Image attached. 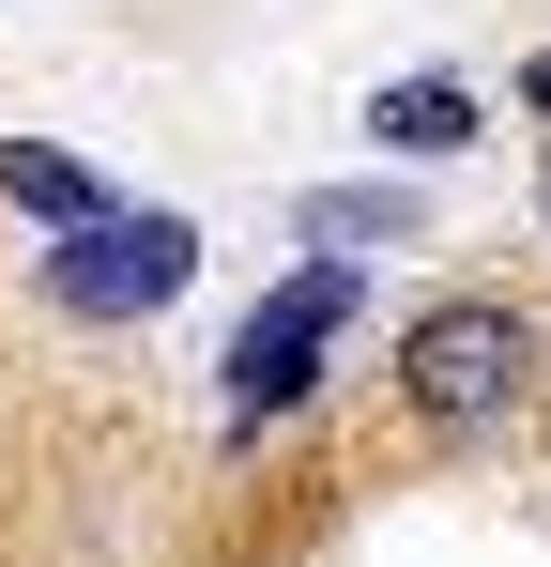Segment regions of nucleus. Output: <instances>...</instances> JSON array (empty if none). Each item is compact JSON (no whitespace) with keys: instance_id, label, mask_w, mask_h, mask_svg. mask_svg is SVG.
Masks as SVG:
<instances>
[{"instance_id":"nucleus-6","label":"nucleus","mask_w":551,"mask_h":567,"mask_svg":"<svg viewBox=\"0 0 551 567\" xmlns=\"http://www.w3.org/2000/svg\"><path fill=\"white\" fill-rule=\"evenodd\" d=\"M306 230H322V246H398V230H414V199H383V185H322V199H306Z\"/></svg>"},{"instance_id":"nucleus-1","label":"nucleus","mask_w":551,"mask_h":567,"mask_svg":"<svg viewBox=\"0 0 551 567\" xmlns=\"http://www.w3.org/2000/svg\"><path fill=\"white\" fill-rule=\"evenodd\" d=\"M521 383H537V322L490 307V291H445V307L398 322V399H414L429 430H490Z\"/></svg>"},{"instance_id":"nucleus-7","label":"nucleus","mask_w":551,"mask_h":567,"mask_svg":"<svg viewBox=\"0 0 551 567\" xmlns=\"http://www.w3.org/2000/svg\"><path fill=\"white\" fill-rule=\"evenodd\" d=\"M521 93H537V107H551V62H521Z\"/></svg>"},{"instance_id":"nucleus-3","label":"nucleus","mask_w":551,"mask_h":567,"mask_svg":"<svg viewBox=\"0 0 551 567\" xmlns=\"http://www.w3.org/2000/svg\"><path fill=\"white\" fill-rule=\"evenodd\" d=\"M184 277H199V230H184V215H154V199H138V215L107 199V215H77V230L46 246V291H62L77 322H154Z\"/></svg>"},{"instance_id":"nucleus-2","label":"nucleus","mask_w":551,"mask_h":567,"mask_svg":"<svg viewBox=\"0 0 551 567\" xmlns=\"http://www.w3.org/2000/svg\"><path fill=\"white\" fill-rule=\"evenodd\" d=\"M337 322H353V261H306V277H276L246 322H230V430H261V414H291L306 383H322V353H337Z\"/></svg>"},{"instance_id":"nucleus-5","label":"nucleus","mask_w":551,"mask_h":567,"mask_svg":"<svg viewBox=\"0 0 551 567\" xmlns=\"http://www.w3.org/2000/svg\"><path fill=\"white\" fill-rule=\"evenodd\" d=\"M0 199H31L46 230H77V215H107V185H92L77 154H46V138H0Z\"/></svg>"},{"instance_id":"nucleus-4","label":"nucleus","mask_w":551,"mask_h":567,"mask_svg":"<svg viewBox=\"0 0 551 567\" xmlns=\"http://www.w3.org/2000/svg\"><path fill=\"white\" fill-rule=\"evenodd\" d=\"M367 138L383 154H459L475 138V93L459 78H398V93H367Z\"/></svg>"}]
</instances>
